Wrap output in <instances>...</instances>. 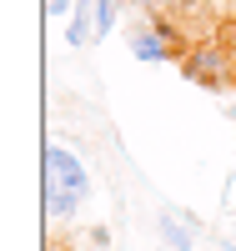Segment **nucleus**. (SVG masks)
I'll list each match as a JSON object with an SVG mask.
<instances>
[{
    "instance_id": "2",
    "label": "nucleus",
    "mask_w": 236,
    "mask_h": 251,
    "mask_svg": "<svg viewBox=\"0 0 236 251\" xmlns=\"http://www.w3.org/2000/svg\"><path fill=\"white\" fill-rule=\"evenodd\" d=\"M176 66H181L186 80H196V86H206V91H226L236 80L231 55H226L221 40H196V46H186V55L176 60Z\"/></svg>"
},
{
    "instance_id": "1",
    "label": "nucleus",
    "mask_w": 236,
    "mask_h": 251,
    "mask_svg": "<svg viewBox=\"0 0 236 251\" xmlns=\"http://www.w3.org/2000/svg\"><path fill=\"white\" fill-rule=\"evenodd\" d=\"M85 196H91V176L76 161V151L51 146L46 151V216L51 221H71L85 206Z\"/></svg>"
},
{
    "instance_id": "6",
    "label": "nucleus",
    "mask_w": 236,
    "mask_h": 251,
    "mask_svg": "<svg viewBox=\"0 0 236 251\" xmlns=\"http://www.w3.org/2000/svg\"><path fill=\"white\" fill-rule=\"evenodd\" d=\"M111 25H116V0H101L96 5V40L111 35Z\"/></svg>"
},
{
    "instance_id": "7",
    "label": "nucleus",
    "mask_w": 236,
    "mask_h": 251,
    "mask_svg": "<svg viewBox=\"0 0 236 251\" xmlns=\"http://www.w3.org/2000/svg\"><path fill=\"white\" fill-rule=\"evenodd\" d=\"M226 251H236V246H231V241H226Z\"/></svg>"
},
{
    "instance_id": "4",
    "label": "nucleus",
    "mask_w": 236,
    "mask_h": 251,
    "mask_svg": "<svg viewBox=\"0 0 236 251\" xmlns=\"http://www.w3.org/2000/svg\"><path fill=\"white\" fill-rule=\"evenodd\" d=\"M96 5L101 0H76V20H71V46H91L96 40Z\"/></svg>"
},
{
    "instance_id": "3",
    "label": "nucleus",
    "mask_w": 236,
    "mask_h": 251,
    "mask_svg": "<svg viewBox=\"0 0 236 251\" xmlns=\"http://www.w3.org/2000/svg\"><path fill=\"white\" fill-rule=\"evenodd\" d=\"M131 55L136 60H151V66H156V60H181L186 55V35L171 25L166 15L151 10V20L131 30Z\"/></svg>"
},
{
    "instance_id": "5",
    "label": "nucleus",
    "mask_w": 236,
    "mask_h": 251,
    "mask_svg": "<svg viewBox=\"0 0 236 251\" xmlns=\"http://www.w3.org/2000/svg\"><path fill=\"white\" fill-rule=\"evenodd\" d=\"M156 231H161V241H166L171 251H191V231H186L176 216H161V221H156Z\"/></svg>"
}]
</instances>
